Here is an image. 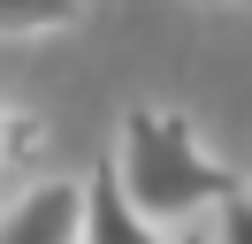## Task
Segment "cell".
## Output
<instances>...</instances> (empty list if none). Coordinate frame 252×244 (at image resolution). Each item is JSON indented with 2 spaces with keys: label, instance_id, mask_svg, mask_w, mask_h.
I'll return each mask as SVG.
<instances>
[{
  "label": "cell",
  "instance_id": "1",
  "mask_svg": "<svg viewBox=\"0 0 252 244\" xmlns=\"http://www.w3.org/2000/svg\"><path fill=\"white\" fill-rule=\"evenodd\" d=\"M107 176L123 183V198L153 229H191V221H206L214 206H229V198L245 191V176H229V168L206 152L199 122L176 115V107H130L123 130H115Z\"/></svg>",
  "mask_w": 252,
  "mask_h": 244
},
{
  "label": "cell",
  "instance_id": "2",
  "mask_svg": "<svg viewBox=\"0 0 252 244\" xmlns=\"http://www.w3.org/2000/svg\"><path fill=\"white\" fill-rule=\"evenodd\" d=\"M77 244H168V229H153L123 198V183L107 176V160L77 183Z\"/></svg>",
  "mask_w": 252,
  "mask_h": 244
},
{
  "label": "cell",
  "instance_id": "3",
  "mask_svg": "<svg viewBox=\"0 0 252 244\" xmlns=\"http://www.w3.org/2000/svg\"><path fill=\"white\" fill-rule=\"evenodd\" d=\"M0 244H77V183H31L0 206Z\"/></svg>",
  "mask_w": 252,
  "mask_h": 244
},
{
  "label": "cell",
  "instance_id": "4",
  "mask_svg": "<svg viewBox=\"0 0 252 244\" xmlns=\"http://www.w3.org/2000/svg\"><path fill=\"white\" fill-rule=\"evenodd\" d=\"M77 8L69 0H0V38H46V30H69Z\"/></svg>",
  "mask_w": 252,
  "mask_h": 244
},
{
  "label": "cell",
  "instance_id": "5",
  "mask_svg": "<svg viewBox=\"0 0 252 244\" xmlns=\"http://www.w3.org/2000/svg\"><path fill=\"white\" fill-rule=\"evenodd\" d=\"M199 244H252V198L237 191L229 206H214V214H206V237H199Z\"/></svg>",
  "mask_w": 252,
  "mask_h": 244
},
{
  "label": "cell",
  "instance_id": "6",
  "mask_svg": "<svg viewBox=\"0 0 252 244\" xmlns=\"http://www.w3.org/2000/svg\"><path fill=\"white\" fill-rule=\"evenodd\" d=\"M245 198H252V176H245Z\"/></svg>",
  "mask_w": 252,
  "mask_h": 244
},
{
  "label": "cell",
  "instance_id": "7",
  "mask_svg": "<svg viewBox=\"0 0 252 244\" xmlns=\"http://www.w3.org/2000/svg\"><path fill=\"white\" fill-rule=\"evenodd\" d=\"M191 244H199V237H191Z\"/></svg>",
  "mask_w": 252,
  "mask_h": 244
}]
</instances>
